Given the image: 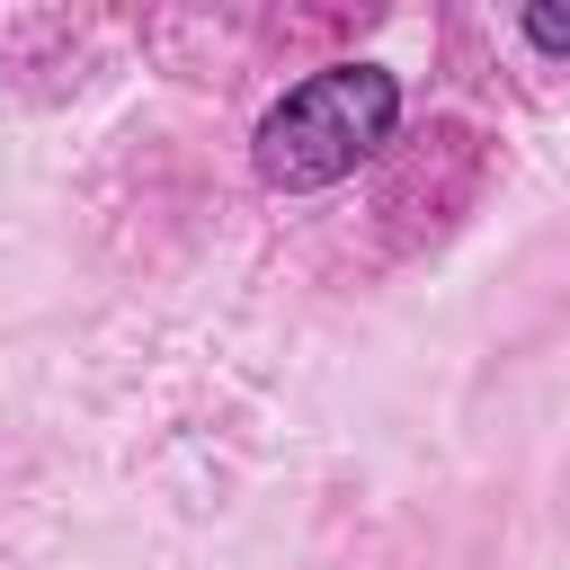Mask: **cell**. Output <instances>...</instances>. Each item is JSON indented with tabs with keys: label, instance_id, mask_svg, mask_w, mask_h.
Masks as SVG:
<instances>
[{
	"label": "cell",
	"instance_id": "6da1fadb",
	"mask_svg": "<svg viewBox=\"0 0 570 570\" xmlns=\"http://www.w3.org/2000/svg\"><path fill=\"white\" fill-rule=\"evenodd\" d=\"M392 125H401V80L383 62H330L258 116V178L285 196L338 187L392 142Z\"/></svg>",
	"mask_w": 570,
	"mask_h": 570
},
{
	"label": "cell",
	"instance_id": "7a4b0ae2",
	"mask_svg": "<svg viewBox=\"0 0 570 570\" xmlns=\"http://www.w3.org/2000/svg\"><path fill=\"white\" fill-rule=\"evenodd\" d=\"M525 45H543V53H570V9H525Z\"/></svg>",
	"mask_w": 570,
	"mask_h": 570
}]
</instances>
